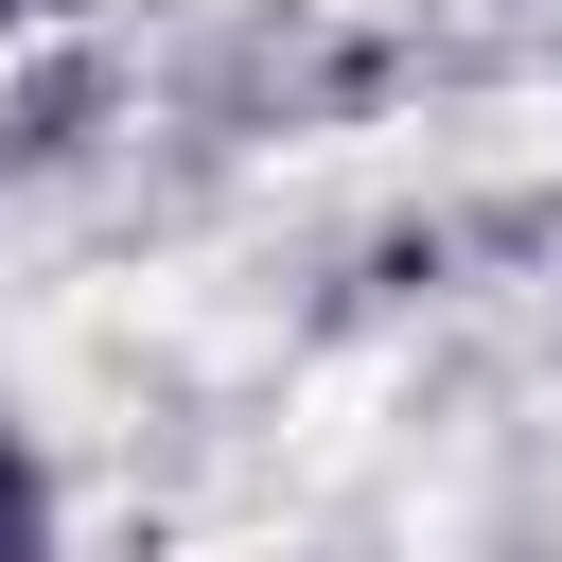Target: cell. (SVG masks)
Segmentation results:
<instances>
[{"mask_svg":"<svg viewBox=\"0 0 562 562\" xmlns=\"http://www.w3.org/2000/svg\"><path fill=\"white\" fill-rule=\"evenodd\" d=\"M35 544H53V509H35V474L0 457V562H35Z\"/></svg>","mask_w":562,"mask_h":562,"instance_id":"1","label":"cell"},{"mask_svg":"<svg viewBox=\"0 0 562 562\" xmlns=\"http://www.w3.org/2000/svg\"><path fill=\"white\" fill-rule=\"evenodd\" d=\"M0 18H35V0H0Z\"/></svg>","mask_w":562,"mask_h":562,"instance_id":"2","label":"cell"}]
</instances>
